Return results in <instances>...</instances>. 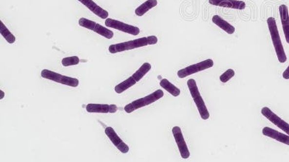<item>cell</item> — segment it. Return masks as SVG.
Returning <instances> with one entry per match:
<instances>
[{
	"label": "cell",
	"instance_id": "6da1fadb",
	"mask_svg": "<svg viewBox=\"0 0 289 162\" xmlns=\"http://www.w3.org/2000/svg\"><path fill=\"white\" fill-rule=\"evenodd\" d=\"M157 43H158V38L155 35H151V36L143 37V38L133 40V41L113 44L109 47V51L114 54V53H119V52L133 50V49H137V48L147 47L148 45H155Z\"/></svg>",
	"mask_w": 289,
	"mask_h": 162
},
{
	"label": "cell",
	"instance_id": "7a4b0ae2",
	"mask_svg": "<svg viewBox=\"0 0 289 162\" xmlns=\"http://www.w3.org/2000/svg\"><path fill=\"white\" fill-rule=\"evenodd\" d=\"M267 23L271 38H272V44L275 48V53H276L278 61L280 63H285L287 60V55H286L285 50H284L281 38H280L275 19L272 17H269L268 19Z\"/></svg>",
	"mask_w": 289,
	"mask_h": 162
},
{
	"label": "cell",
	"instance_id": "3957f363",
	"mask_svg": "<svg viewBox=\"0 0 289 162\" xmlns=\"http://www.w3.org/2000/svg\"><path fill=\"white\" fill-rule=\"evenodd\" d=\"M151 69V64H143V65L140 66V69L137 70V71H136L133 74V75L129 77L127 80H124V81L121 82L120 84H117V85L115 87V92L117 94L123 93L126 90H128L130 87H133L136 83L140 81V80L145 77V75H146L147 73L149 72V71Z\"/></svg>",
	"mask_w": 289,
	"mask_h": 162
},
{
	"label": "cell",
	"instance_id": "277c9868",
	"mask_svg": "<svg viewBox=\"0 0 289 162\" xmlns=\"http://www.w3.org/2000/svg\"><path fill=\"white\" fill-rule=\"evenodd\" d=\"M187 86H188L189 90L191 94L192 97L197 106L200 117L203 120H208L210 117V113L208 112L206 104H205L204 99L202 97L200 92H199L198 87H197V83L195 80L193 79H190L187 81Z\"/></svg>",
	"mask_w": 289,
	"mask_h": 162
},
{
	"label": "cell",
	"instance_id": "5b68a950",
	"mask_svg": "<svg viewBox=\"0 0 289 162\" xmlns=\"http://www.w3.org/2000/svg\"><path fill=\"white\" fill-rule=\"evenodd\" d=\"M164 92L161 90H158L154 92L151 95L145 97L140 98V99H136L133 102H130V104H127L124 107V111L127 113H131L133 111L136 110L140 109V108H143V107L147 106V105H151L154 102H156L158 99H161L164 97Z\"/></svg>",
	"mask_w": 289,
	"mask_h": 162
},
{
	"label": "cell",
	"instance_id": "8992f818",
	"mask_svg": "<svg viewBox=\"0 0 289 162\" xmlns=\"http://www.w3.org/2000/svg\"><path fill=\"white\" fill-rule=\"evenodd\" d=\"M41 76L42 78L46 79L64 85L70 86L72 87H77L79 85V80L77 79L62 75L51 70H42Z\"/></svg>",
	"mask_w": 289,
	"mask_h": 162
},
{
	"label": "cell",
	"instance_id": "52a82bcc",
	"mask_svg": "<svg viewBox=\"0 0 289 162\" xmlns=\"http://www.w3.org/2000/svg\"><path fill=\"white\" fill-rule=\"evenodd\" d=\"M78 23L80 26L94 31V32L98 33V35H101V36L104 37V38H107V39H112L114 37L113 31L104 28L103 25L96 23V22L92 21V20L81 17L79 20Z\"/></svg>",
	"mask_w": 289,
	"mask_h": 162
},
{
	"label": "cell",
	"instance_id": "ba28073f",
	"mask_svg": "<svg viewBox=\"0 0 289 162\" xmlns=\"http://www.w3.org/2000/svg\"><path fill=\"white\" fill-rule=\"evenodd\" d=\"M213 61L212 59H206V60L203 61L200 63L195 64V65L187 66L185 69L179 70V71H178L177 75L179 78H185V77L192 75V74L210 69V68L213 66Z\"/></svg>",
	"mask_w": 289,
	"mask_h": 162
},
{
	"label": "cell",
	"instance_id": "9c48e42d",
	"mask_svg": "<svg viewBox=\"0 0 289 162\" xmlns=\"http://www.w3.org/2000/svg\"><path fill=\"white\" fill-rule=\"evenodd\" d=\"M105 25L108 28H114V29L117 30V31L130 34V35H139L140 32V29L137 27L128 25V24L122 23V22L114 20V19H106Z\"/></svg>",
	"mask_w": 289,
	"mask_h": 162
},
{
	"label": "cell",
	"instance_id": "30bf717a",
	"mask_svg": "<svg viewBox=\"0 0 289 162\" xmlns=\"http://www.w3.org/2000/svg\"><path fill=\"white\" fill-rule=\"evenodd\" d=\"M172 133L174 137L175 141L177 144L178 148L180 152L181 157L184 160H187L190 157V152L189 151L185 140L184 139L182 130L179 126H174L172 129Z\"/></svg>",
	"mask_w": 289,
	"mask_h": 162
},
{
	"label": "cell",
	"instance_id": "8fae6325",
	"mask_svg": "<svg viewBox=\"0 0 289 162\" xmlns=\"http://www.w3.org/2000/svg\"><path fill=\"white\" fill-rule=\"evenodd\" d=\"M262 115L266 117L271 123L279 128L281 130H284L285 133L289 135V124L287 122L278 117L276 114L274 113L268 107H264L261 110Z\"/></svg>",
	"mask_w": 289,
	"mask_h": 162
},
{
	"label": "cell",
	"instance_id": "7c38bea8",
	"mask_svg": "<svg viewBox=\"0 0 289 162\" xmlns=\"http://www.w3.org/2000/svg\"><path fill=\"white\" fill-rule=\"evenodd\" d=\"M105 133L106 136H108L110 141H112V144L119 150V151L123 153V154H127L130 151V148H129L127 144L122 141V139L119 138V136L116 134L115 130H114L113 128L107 127L105 129Z\"/></svg>",
	"mask_w": 289,
	"mask_h": 162
},
{
	"label": "cell",
	"instance_id": "4fadbf2b",
	"mask_svg": "<svg viewBox=\"0 0 289 162\" xmlns=\"http://www.w3.org/2000/svg\"><path fill=\"white\" fill-rule=\"evenodd\" d=\"M86 111L88 113H115L118 111L116 105L107 104H93L87 105Z\"/></svg>",
	"mask_w": 289,
	"mask_h": 162
},
{
	"label": "cell",
	"instance_id": "5bb4252c",
	"mask_svg": "<svg viewBox=\"0 0 289 162\" xmlns=\"http://www.w3.org/2000/svg\"><path fill=\"white\" fill-rule=\"evenodd\" d=\"M209 3L212 5L235 10H245L246 7L245 1L241 0H209Z\"/></svg>",
	"mask_w": 289,
	"mask_h": 162
},
{
	"label": "cell",
	"instance_id": "9a60e30c",
	"mask_svg": "<svg viewBox=\"0 0 289 162\" xmlns=\"http://www.w3.org/2000/svg\"><path fill=\"white\" fill-rule=\"evenodd\" d=\"M83 5H85L87 8L89 9L93 13L101 17V19H107L109 17V13L106 10L103 9L102 7L96 4L93 0H78Z\"/></svg>",
	"mask_w": 289,
	"mask_h": 162
},
{
	"label": "cell",
	"instance_id": "2e32d148",
	"mask_svg": "<svg viewBox=\"0 0 289 162\" xmlns=\"http://www.w3.org/2000/svg\"><path fill=\"white\" fill-rule=\"evenodd\" d=\"M263 134L268 137L271 138V139L283 143L286 145L289 146V135L284 134V133H281V132L269 127H265L263 129Z\"/></svg>",
	"mask_w": 289,
	"mask_h": 162
},
{
	"label": "cell",
	"instance_id": "e0dca14e",
	"mask_svg": "<svg viewBox=\"0 0 289 162\" xmlns=\"http://www.w3.org/2000/svg\"><path fill=\"white\" fill-rule=\"evenodd\" d=\"M279 13L286 41L289 44V15L287 6L281 4L279 7Z\"/></svg>",
	"mask_w": 289,
	"mask_h": 162
},
{
	"label": "cell",
	"instance_id": "ac0fdd59",
	"mask_svg": "<svg viewBox=\"0 0 289 162\" xmlns=\"http://www.w3.org/2000/svg\"><path fill=\"white\" fill-rule=\"evenodd\" d=\"M212 23L215 24L217 26L219 27L223 31L227 32L229 35H231L235 32V28L233 25H231L230 23H228L227 21L224 20L222 17H220L219 16H214L212 18Z\"/></svg>",
	"mask_w": 289,
	"mask_h": 162
},
{
	"label": "cell",
	"instance_id": "d6986e66",
	"mask_svg": "<svg viewBox=\"0 0 289 162\" xmlns=\"http://www.w3.org/2000/svg\"><path fill=\"white\" fill-rule=\"evenodd\" d=\"M157 4H158L157 0H147L145 2L136 9L135 13L136 16L141 17V16H144L145 13L149 11L151 9L155 7Z\"/></svg>",
	"mask_w": 289,
	"mask_h": 162
},
{
	"label": "cell",
	"instance_id": "ffe728a7",
	"mask_svg": "<svg viewBox=\"0 0 289 162\" xmlns=\"http://www.w3.org/2000/svg\"><path fill=\"white\" fill-rule=\"evenodd\" d=\"M160 85H161V87H162V88H164V90H166L168 93H170L172 96L178 97L180 95V90H179L178 87H176V86L172 84V83H171L169 80H166V79H163V80H161V81H160Z\"/></svg>",
	"mask_w": 289,
	"mask_h": 162
},
{
	"label": "cell",
	"instance_id": "44dd1931",
	"mask_svg": "<svg viewBox=\"0 0 289 162\" xmlns=\"http://www.w3.org/2000/svg\"><path fill=\"white\" fill-rule=\"evenodd\" d=\"M0 33L9 44H13L16 42V37L9 31L8 28L4 25L2 21L0 22Z\"/></svg>",
	"mask_w": 289,
	"mask_h": 162
},
{
	"label": "cell",
	"instance_id": "7402d4cb",
	"mask_svg": "<svg viewBox=\"0 0 289 162\" xmlns=\"http://www.w3.org/2000/svg\"><path fill=\"white\" fill-rule=\"evenodd\" d=\"M80 63V59L77 56H71V57H66L62 60V64L63 66H75V65H77Z\"/></svg>",
	"mask_w": 289,
	"mask_h": 162
},
{
	"label": "cell",
	"instance_id": "603a6c76",
	"mask_svg": "<svg viewBox=\"0 0 289 162\" xmlns=\"http://www.w3.org/2000/svg\"><path fill=\"white\" fill-rule=\"evenodd\" d=\"M234 75V70L229 69L227 71H225L224 74H221V77H220V80H221V82L226 83L228 81H229L231 79L233 78Z\"/></svg>",
	"mask_w": 289,
	"mask_h": 162
},
{
	"label": "cell",
	"instance_id": "cb8c5ba5",
	"mask_svg": "<svg viewBox=\"0 0 289 162\" xmlns=\"http://www.w3.org/2000/svg\"><path fill=\"white\" fill-rule=\"evenodd\" d=\"M283 77L285 80H289V66L287 67V69L284 71V72L283 73Z\"/></svg>",
	"mask_w": 289,
	"mask_h": 162
},
{
	"label": "cell",
	"instance_id": "d4e9b609",
	"mask_svg": "<svg viewBox=\"0 0 289 162\" xmlns=\"http://www.w3.org/2000/svg\"><path fill=\"white\" fill-rule=\"evenodd\" d=\"M1 98H0V99H2L4 97V92L2 91V90H1Z\"/></svg>",
	"mask_w": 289,
	"mask_h": 162
}]
</instances>
